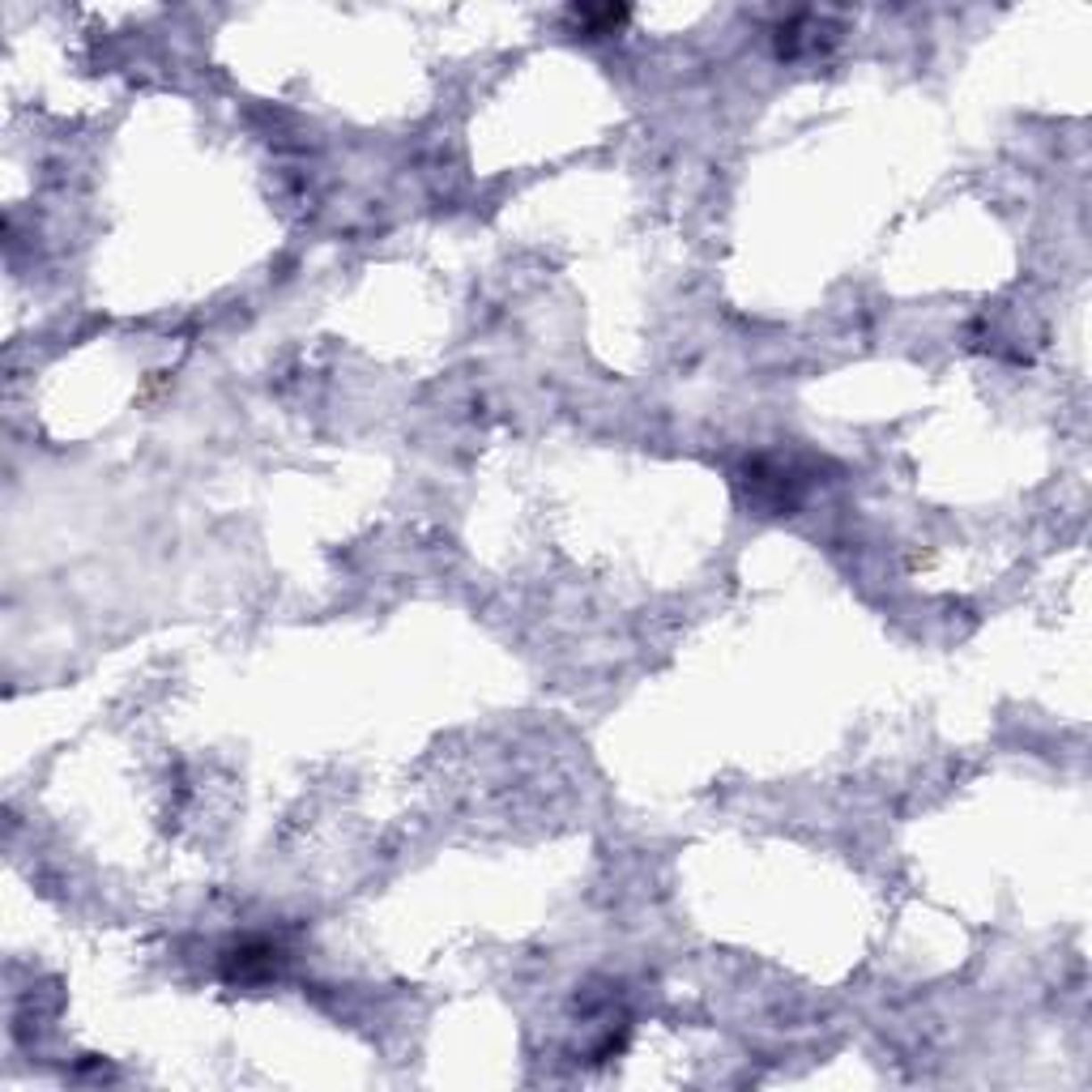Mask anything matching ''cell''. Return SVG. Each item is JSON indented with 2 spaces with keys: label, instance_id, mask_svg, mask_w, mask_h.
<instances>
[{
  "label": "cell",
  "instance_id": "1",
  "mask_svg": "<svg viewBox=\"0 0 1092 1092\" xmlns=\"http://www.w3.org/2000/svg\"><path fill=\"white\" fill-rule=\"evenodd\" d=\"M624 18H627V9H576V21L585 26L589 35H606V30H615Z\"/></svg>",
  "mask_w": 1092,
  "mask_h": 1092
}]
</instances>
